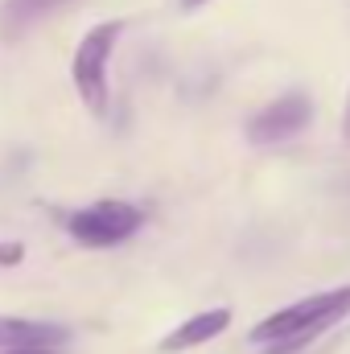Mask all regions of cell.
I'll list each match as a JSON object with an SVG mask.
<instances>
[{"label": "cell", "instance_id": "6da1fadb", "mask_svg": "<svg viewBox=\"0 0 350 354\" xmlns=\"http://www.w3.org/2000/svg\"><path fill=\"white\" fill-rule=\"evenodd\" d=\"M347 313H350V284L334 288V292H317L309 301H297L288 309H276L248 338H252V346H264V354H297Z\"/></svg>", "mask_w": 350, "mask_h": 354}, {"label": "cell", "instance_id": "7a4b0ae2", "mask_svg": "<svg viewBox=\"0 0 350 354\" xmlns=\"http://www.w3.org/2000/svg\"><path fill=\"white\" fill-rule=\"evenodd\" d=\"M120 33H124V21L91 25L83 41L75 46V58H71V83L79 91V99L87 103V111H95V115L107 111V62L116 54Z\"/></svg>", "mask_w": 350, "mask_h": 354}, {"label": "cell", "instance_id": "3957f363", "mask_svg": "<svg viewBox=\"0 0 350 354\" xmlns=\"http://www.w3.org/2000/svg\"><path fill=\"white\" fill-rule=\"evenodd\" d=\"M145 227V210L124 198H99L66 214V235L83 248H116Z\"/></svg>", "mask_w": 350, "mask_h": 354}, {"label": "cell", "instance_id": "277c9868", "mask_svg": "<svg viewBox=\"0 0 350 354\" xmlns=\"http://www.w3.org/2000/svg\"><path fill=\"white\" fill-rule=\"evenodd\" d=\"M313 120V103L305 91H288L280 99H272L268 107H260L252 120H248V140L252 145H280V140H293L297 132H305Z\"/></svg>", "mask_w": 350, "mask_h": 354}, {"label": "cell", "instance_id": "5b68a950", "mask_svg": "<svg viewBox=\"0 0 350 354\" xmlns=\"http://www.w3.org/2000/svg\"><path fill=\"white\" fill-rule=\"evenodd\" d=\"M66 342H71V330L58 326V322L0 313V351H25V346H54V351H62Z\"/></svg>", "mask_w": 350, "mask_h": 354}, {"label": "cell", "instance_id": "8992f818", "mask_svg": "<svg viewBox=\"0 0 350 354\" xmlns=\"http://www.w3.org/2000/svg\"><path fill=\"white\" fill-rule=\"evenodd\" d=\"M227 326H231V309H206V313H194V317H185L177 330H169V334L161 338V351H165V354L194 351V346H202V342L219 338Z\"/></svg>", "mask_w": 350, "mask_h": 354}, {"label": "cell", "instance_id": "52a82bcc", "mask_svg": "<svg viewBox=\"0 0 350 354\" xmlns=\"http://www.w3.org/2000/svg\"><path fill=\"white\" fill-rule=\"evenodd\" d=\"M66 0H4L0 4V37L4 41H21L42 17H50L54 8H62Z\"/></svg>", "mask_w": 350, "mask_h": 354}, {"label": "cell", "instance_id": "ba28073f", "mask_svg": "<svg viewBox=\"0 0 350 354\" xmlns=\"http://www.w3.org/2000/svg\"><path fill=\"white\" fill-rule=\"evenodd\" d=\"M25 264V243L21 239H0V268H21Z\"/></svg>", "mask_w": 350, "mask_h": 354}, {"label": "cell", "instance_id": "9c48e42d", "mask_svg": "<svg viewBox=\"0 0 350 354\" xmlns=\"http://www.w3.org/2000/svg\"><path fill=\"white\" fill-rule=\"evenodd\" d=\"M0 354H62L54 346H25V351H0Z\"/></svg>", "mask_w": 350, "mask_h": 354}, {"label": "cell", "instance_id": "30bf717a", "mask_svg": "<svg viewBox=\"0 0 350 354\" xmlns=\"http://www.w3.org/2000/svg\"><path fill=\"white\" fill-rule=\"evenodd\" d=\"M342 136L350 140V99H347V115H342Z\"/></svg>", "mask_w": 350, "mask_h": 354}, {"label": "cell", "instance_id": "8fae6325", "mask_svg": "<svg viewBox=\"0 0 350 354\" xmlns=\"http://www.w3.org/2000/svg\"><path fill=\"white\" fill-rule=\"evenodd\" d=\"M198 4H206V0H181V8H198Z\"/></svg>", "mask_w": 350, "mask_h": 354}]
</instances>
